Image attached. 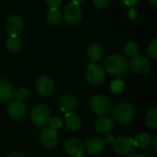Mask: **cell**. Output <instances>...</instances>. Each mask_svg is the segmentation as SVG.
<instances>
[{"label":"cell","instance_id":"obj_31","mask_svg":"<svg viewBox=\"0 0 157 157\" xmlns=\"http://www.w3.org/2000/svg\"><path fill=\"white\" fill-rule=\"evenodd\" d=\"M128 17L131 19H136L137 17H138V11L135 8H133V7L130 8L129 11H128Z\"/></svg>","mask_w":157,"mask_h":157},{"label":"cell","instance_id":"obj_15","mask_svg":"<svg viewBox=\"0 0 157 157\" xmlns=\"http://www.w3.org/2000/svg\"><path fill=\"white\" fill-rule=\"evenodd\" d=\"M77 108V99L72 94H64L61 98L60 101V109L64 113H69L76 109Z\"/></svg>","mask_w":157,"mask_h":157},{"label":"cell","instance_id":"obj_8","mask_svg":"<svg viewBox=\"0 0 157 157\" xmlns=\"http://www.w3.org/2000/svg\"><path fill=\"white\" fill-rule=\"evenodd\" d=\"M130 66L132 70L137 75H145L151 69L150 61L145 56L141 54H137L131 58Z\"/></svg>","mask_w":157,"mask_h":157},{"label":"cell","instance_id":"obj_30","mask_svg":"<svg viewBox=\"0 0 157 157\" xmlns=\"http://www.w3.org/2000/svg\"><path fill=\"white\" fill-rule=\"evenodd\" d=\"M45 1L50 6V7H58L63 2V0H45Z\"/></svg>","mask_w":157,"mask_h":157},{"label":"cell","instance_id":"obj_19","mask_svg":"<svg viewBox=\"0 0 157 157\" xmlns=\"http://www.w3.org/2000/svg\"><path fill=\"white\" fill-rule=\"evenodd\" d=\"M65 124L69 130L77 131L82 126V120L78 115L69 112L65 115Z\"/></svg>","mask_w":157,"mask_h":157},{"label":"cell","instance_id":"obj_2","mask_svg":"<svg viewBox=\"0 0 157 157\" xmlns=\"http://www.w3.org/2000/svg\"><path fill=\"white\" fill-rule=\"evenodd\" d=\"M105 67L110 75L119 77L126 74L128 70V63L123 56L119 54H112L106 59Z\"/></svg>","mask_w":157,"mask_h":157},{"label":"cell","instance_id":"obj_29","mask_svg":"<svg viewBox=\"0 0 157 157\" xmlns=\"http://www.w3.org/2000/svg\"><path fill=\"white\" fill-rule=\"evenodd\" d=\"M110 0H92L93 5L98 8H104L108 6Z\"/></svg>","mask_w":157,"mask_h":157},{"label":"cell","instance_id":"obj_28","mask_svg":"<svg viewBox=\"0 0 157 157\" xmlns=\"http://www.w3.org/2000/svg\"><path fill=\"white\" fill-rule=\"evenodd\" d=\"M49 125L51 126V128H52L54 130H57V129L62 127L63 123H62V121L58 117H55V118H52L51 119Z\"/></svg>","mask_w":157,"mask_h":157},{"label":"cell","instance_id":"obj_37","mask_svg":"<svg viewBox=\"0 0 157 157\" xmlns=\"http://www.w3.org/2000/svg\"><path fill=\"white\" fill-rule=\"evenodd\" d=\"M154 145H155V148L157 149V136L155 137V140H154Z\"/></svg>","mask_w":157,"mask_h":157},{"label":"cell","instance_id":"obj_14","mask_svg":"<svg viewBox=\"0 0 157 157\" xmlns=\"http://www.w3.org/2000/svg\"><path fill=\"white\" fill-rule=\"evenodd\" d=\"M13 87L10 82L4 77H0V102H9L13 98Z\"/></svg>","mask_w":157,"mask_h":157},{"label":"cell","instance_id":"obj_35","mask_svg":"<svg viewBox=\"0 0 157 157\" xmlns=\"http://www.w3.org/2000/svg\"><path fill=\"white\" fill-rule=\"evenodd\" d=\"M86 1V0H73V3H75V4L80 6V5H82V4H84Z\"/></svg>","mask_w":157,"mask_h":157},{"label":"cell","instance_id":"obj_11","mask_svg":"<svg viewBox=\"0 0 157 157\" xmlns=\"http://www.w3.org/2000/svg\"><path fill=\"white\" fill-rule=\"evenodd\" d=\"M40 141L42 146L46 149H52L58 144V132L52 128H45L40 135Z\"/></svg>","mask_w":157,"mask_h":157},{"label":"cell","instance_id":"obj_3","mask_svg":"<svg viewBox=\"0 0 157 157\" xmlns=\"http://www.w3.org/2000/svg\"><path fill=\"white\" fill-rule=\"evenodd\" d=\"M51 119V111L49 108L43 104H38L31 109L30 120L32 123L38 127H45L49 125Z\"/></svg>","mask_w":157,"mask_h":157},{"label":"cell","instance_id":"obj_27","mask_svg":"<svg viewBox=\"0 0 157 157\" xmlns=\"http://www.w3.org/2000/svg\"><path fill=\"white\" fill-rule=\"evenodd\" d=\"M148 53L153 59L157 58V39H154L148 46Z\"/></svg>","mask_w":157,"mask_h":157},{"label":"cell","instance_id":"obj_17","mask_svg":"<svg viewBox=\"0 0 157 157\" xmlns=\"http://www.w3.org/2000/svg\"><path fill=\"white\" fill-rule=\"evenodd\" d=\"M86 54L92 63H97L102 60L104 56V51L101 45H99L98 43H92L88 46L86 50Z\"/></svg>","mask_w":157,"mask_h":157},{"label":"cell","instance_id":"obj_34","mask_svg":"<svg viewBox=\"0 0 157 157\" xmlns=\"http://www.w3.org/2000/svg\"><path fill=\"white\" fill-rule=\"evenodd\" d=\"M7 157H25V155L21 153H17V152H15V153H12L10 154Z\"/></svg>","mask_w":157,"mask_h":157},{"label":"cell","instance_id":"obj_10","mask_svg":"<svg viewBox=\"0 0 157 157\" xmlns=\"http://www.w3.org/2000/svg\"><path fill=\"white\" fill-rule=\"evenodd\" d=\"M25 22L20 16L11 15L6 21V30L10 36H16L22 31Z\"/></svg>","mask_w":157,"mask_h":157},{"label":"cell","instance_id":"obj_16","mask_svg":"<svg viewBox=\"0 0 157 157\" xmlns=\"http://www.w3.org/2000/svg\"><path fill=\"white\" fill-rule=\"evenodd\" d=\"M105 147V143L102 139L98 137H91L86 142L85 149L90 155H97L103 151Z\"/></svg>","mask_w":157,"mask_h":157},{"label":"cell","instance_id":"obj_33","mask_svg":"<svg viewBox=\"0 0 157 157\" xmlns=\"http://www.w3.org/2000/svg\"><path fill=\"white\" fill-rule=\"evenodd\" d=\"M122 2H123L126 6L132 7V6H135V4L137 3V0H122Z\"/></svg>","mask_w":157,"mask_h":157},{"label":"cell","instance_id":"obj_12","mask_svg":"<svg viewBox=\"0 0 157 157\" xmlns=\"http://www.w3.org/2000/svg\"><path fill=\"white\" fill-rule=\"evenodd\" d=\"M63 149L71 157H83L84 155L85 147L83 144L75 138L67 139L63 144Z\"/></svg>","mask_w":157,"mask_h":157},{"label":"cell","instance_id":"obj_6","mask_svg":"<svg viewBox=\"0 0 157 157\" xmlns=\"http://www.w3.org/2000/svg\"><path fill=\"white\" fill-rule=\"evenodd\" d=\"M114 152L120 155H128L134 149L133 140L126 136H119L112 142Z\"/></svg>","mask_w":157,"mask_h":157},{"label":"cell","instance_id":"obj_32","mask_svg":"<svg viewBox=\"0 0 157 157\" xmlns=\"http://www.w3.org/2000/svg\"><path fill=\"white\" fill-rule=\"evenodd\" d=\"M114 141V138H113V136L111 135V134H107V135H105V137H104V139H103V142L105 143V144H111L112 142Z\"/></svg>","mask_w":157,"mask_h":157},{"label":"cell","instance_id":"obj_1","mask_svg":"<svg viewBox=\"0 0 157 157\" xmlns=\"http://www.w3.org/2000/svg\"><path fill=\"white\" fill-rule=\"evenodd\" d=\"M113 121L121 124H128L132 122L135 117V109L128 101H121L118 103L112 111Z\"/></svg>","mask_w":157,"mask_h":157},{"label":"cell","instance_id":"obj_7","mask_svg":"<svg viewBox=\"0 0 157 157\" xmlns=\"http://www.w3.org/2000/svg\"><path fill=\"white\" fill-rule=\"evenodd\" d=\"M63 17L67 23L72 24V25H76L82 20L83 12H82L81 7L78 5L71 2L67 4L66 6L64 7Z\"/></svg>","mask_w":157,"mask_h":157},{"label":"cell","instance_id":"obj_38","mask_svg":"<svg viewBox=\"0 0 157 157\" xmlns=\"http://www.w3.org/2000/svg\"><path fill=\"white\" fill-rule=\"evenodd\" d=\"M150 2H151L154 6H156L157 5V0H150Z\"/></svg>","mask_w":157,"mask_h":157},{"label":"cell","instance_id":"obj_18","mask_svg":"<svg viewBox=\"0 0 157 157\" xmlns=\"http://www.w3.org/2000/svg\"><path fill=\"white\" fill-rule=\"evenodd\" d=\"M96 131L100 133H107L113 130L114 128V121L112 118L108 116H102L98 119L95 124Z\"/></svg>","mask_w":157,"mask_h":157},{"label":"cell","instance_id":"obj_4","mask_svg":"<svg viewBox=\"0 0 157 157\" xmlns=\"http://www.w3.org/2000/svg\"><path fill=\"white\" fill-rule=\"evenodd\" d=\"M90 106L93 112L99 116H106L112 109L110 100L103 95L94 96L91 98Z\"/></svg>","mask_w":157,"mask_h":157},{"label":"cell","instance_id":"obj_23","mask_svg":"<svg viewBox=\"0 0 157 157\" xmlns=\"http://www.w3.org/2000/svg\"><path fill=\"white\" fill-rule=\"evenodd\" d=\"M145 123L150 129H157V107L155 106L148 111L145 117Z\"/></svg>","mask_w":157,"mask_h":157},{"label":"cell","instance_id":"obj_36","mask_svg":"<svg viewBox=\"0 0 157 157\" xmlns=\"http://www.w3.org/2000/svg\"><path fill=\"white\" fill-rule=\"evenodd\" d=\"M127 157H145L144 155H140V154H135V155H132Z\"/></svg>","mask_w":157,"mask_h":157},{"label":"cell","instance_id":"obj_25","mask_svg":"<svg viewBox=\"0 0 157 157\" xmlns=\"http://www.w3.org/2000/svg\"><path fill=\"white\" fill-rule=\"evenodd\" d=\"M125 52L129 56H131V57L137 55L138 52H139V46H138V44L136 42H134V41L127 42V44L125 45Z\"/></svg>","mask_w":157,"mask_h":157},{"label":"cell","instance_id":"obj_9","mask_svg":"<svg viewBox=\"0 0 157 157\" xmlns=\"http://www.w3.org/2000/svg\"><path fill=\"white\" fill-rule=\"evenodd\" d=\"M35 87L37 92L43 97L50 96L54 90V83L52 79L47 75H40L35 82Z\"/></svg>","mask_w":157,"mask_h":157},{"label":"cell","instance_id":"obj_22","mask_svg":"<svg viewBox=\"0 0 157 157\" xmlns=\"http://www.w3.org/2000/svg\"><path fill=\"white\" fill-rule=\"evenodd\" d=\"M46 18L49 24L53 26L58 25L62 20V13L58 7H51L47 12Z\"/></svg>","mask_w":157,"mask_h":157},{"label":"cell","instance_id":"obj_20","mask_svg":"<svg viewBox=\"0 0 157 157\" xmlns=\"http://www.w3.org/2000/svg\"><path fill=\"white\" fill-rule=\"evenodd\" d=\"M152 144V137L149 133L147 132H140L138 133L134 140H133V144L134 146H137L139 148H148Z\"/></svg>","mask_w":157,"mask_h":157},{"label":"cell","instance_id":"obj_24","mask_svg":"<svg viewBox=\"0 0 157 157\" xmlns=\"http://www.w3.org/2000/svg\"><path fill=\"white\" fill-rule=\"evenodd\" d=\"M110 89L114 94H121L124 89V82L121 78L113 80L110 84Z\"/></svg>","mask_w":157,"mask_h":157},{"label":"cell","instance_id":"obj_26","mask_svg":"<svg viewBox=\"0 0 157 157\" xmlns=\"http://www.w3.org/2000/svg\"><path fill=\"white\" fill-rule=\"evenodd\" d=\"M13 96H14V98H16V100L22 101V100H24L25 98H28L29 92H28V90H27L25 87H19V88L14 90Z\"/></svg>","mask_w":157,"mask_h":157},{"label":"cell","instance_id":"obj_5","mask_svg":"<svg viewBox=\"0 0 157 157\" xmlns=\"http://www.w3.org/2000/svg\"><path fill=\"white\" fill-rule=\"evenodd\" d=\"M86 81L89 85L96 86L101 85L105 80V70L97 63H90L86 72Z\"/></svg>","mask_w":157,"mask_h":157},{"label":"cell","instance_id":"obj_21","mask_svg":"<svg viewBox=\"0 0 157 157\" xmlns=\"http://www.w3.org/2000/svg\"><path fill=\"white\" fill-rule=\"evenodd\" d=\"M6 47L10 52H18L22 48V41L18 35L10 36L6 42Z\"/></svg>","mask_w":157,"mask_h":157},{"label":"cell","instance_id":"obj_13","mask_svg":"<svg viewBox=\"0 0 157 157\" xmlns=\"http://www.w3.org/2000/svg\"><path fill=\"white\" fill-rule=\"evenodd\" d=\"M7 112L10 118L13 120H20L26 113V107L22 101L15 100L12 101L7 108Z\"/></svg>","mask_w":157,"mask_h":157}]
</instances>
